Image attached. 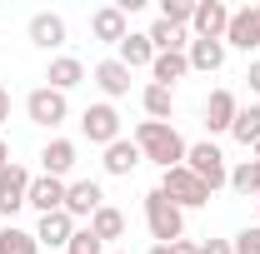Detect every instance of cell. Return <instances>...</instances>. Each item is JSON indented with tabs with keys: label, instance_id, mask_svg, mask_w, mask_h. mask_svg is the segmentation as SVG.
<instances>
[{
	"label": "cell",
	"instance_id": "cell-37",
	"mask_svg": "<svg viewBox=\"0 0 260 254\" xmlns=\"http://www.w3.org/2000/svg\"><path fill=\"white\" fill-rule=\"evenodd\" d=\"M145 254H170V244H150V249H145Z\"/></svg>",
	"mask_w": 260,
	"mask_h": 254
},
{
	"label": "cell",
	"instance_id": "cell-9",
	"mask_svg": "<svg viewBox=\"0 0 260 254\" xmlns=\"http://www.w3.org/2000/svg\"><path fill=\"white\" fill-rule=\"evenodd\" d=\"M225 25H230L225 0H195V15H190L195 40H225Z\"/></svg>",
	"mask_w": 260,
	"mask_h": 254
},
{
	"label": "cell",
	"instance_id": "cell-1",
	"mask_svg": "<svg viewBox=\"0 0 260 254\" xmlns=\"http://www.w3.org/2000/svg\"><path fill=\"white\" fill-rule=\"evenodd\" d=\"M135 150H140V159H150V164H160V170H175V164H185V140H180V130L165 125V120H140L135 125Z\"/></svg>",
	"mask_w": 260,
	"mask_h": 254
},
{
	"label": "cell",
	"instance_id": "cell-30",
	"mask_svg": "<svg viewBox=\"0 0 260 254\" xmlns=\"http://www.w3.org/2000/svg\"><path fill=\"white\" fill-rule=\"evenodd\" d=\"M65 254H105V244H100L95 234H90V224H80L75 229V239H70V249Z\"/></svg>",
	"mask_w": 260,
	"mask_h": 254
},
{
	"label": "cell",
	"instance_id": "cell-15",
	"mask_svg": "<svg viewBox=\"0 0 260 254\" xmlns=\"http://www.w3.org/2000/svg\"><path fill=\"white\" fill-rule=\"evenodd\" d=\"M115 60L125 65L130 75H135V70H150V65H155V45H150V35H145V30H130L125 40L115 45Z\"/></svg>",
	"mask_w": 260,
	"mask_h": 254
},
{
	"label": "cell",
	"instance_id": "cell-16",
	"mask_svg": "<svg viewBox=\"0 0 260 254\" xmlns=\"http://www.w3.org/2000/svg\"><path fill=\"white\" fill-rule=\"evenodd\" d=\"M235 115H240V100L230 90H210V100H205V130L210 135H230Z\"/></svg>",
	"mask_w": 260,
	"mask_h": 254
},
{
	"label": "cell",
	"instance_id": "cell-26",
	"mask_svg": "<svg viewBox=\"0 0 260 254\" xmlns=\"http://www.w3.org/2000/svg\"><path fill=\"white\" fill-rule=\"evenodd\" d=\"M150 45H155V55H165V50H175V55H185V50H190V35L185 30H175V25H165V20H155V25H150Z\"/></svg>",
	"mask_w": 260,
	"mask_h": 254
},
{
	"label": "cell",
	"instance_id": "cell-20",
	"mask_svg": "<svg viewBox=\"0 0 260 254\" xmlns=\"http://www.w3.org/2000/svg\"><path fill=\"white\" fill-rule=\"evenodd\" d=\"M45 80H50V90L70 95V90L85 80V65L75 60V55H55V60H50V70H45Z\"/></svg>",
	"mask_w": 260,
	"mask_h": 254
},
{
	"label": "cell",
	"instance_id": "cell-36",
	"mask_svg": "<svg viewBox=\"0 0 260 254\" xmlns=\"http://www.w3.org/2000/svg\"><path fill=\"white\" fill-rule=\"evenodd\" d=\"M10 164V145H5V135H0V170Z\"/></svg>",
	"mask_w": 260,
	"mask_h": 254
},
{
	"label": "cell",
	"instance_id": "cell-25",
	"mask_svg": "<svg viewBox=\"0 0 260 254\" xmlns=\"http://www.w3.org/2000/svg\"><path fill=\"white\" fill-rule=\"evenodd\" d=\"M0 254H40V239H35V229L0 224Z\"/></svg>",
	"mask_w": 260,
	"mask_h": 254
},
{
	"label": "cell",
	"instance_id": "cell-28",
	"mask_svg": "<svg viewBox=\"0 0 260 254\" xmlns=\"http://www.w3.org/2000/svg\"><path fill=\"white\" fill-rule=\"evenodd\" d=\"M230 190H235V194H245V199H250V194L260 199V175H255V159H240V164L230 170Z\"/></svg>",
	"mask_w": 260,
	"mask_h": 254
},
{
	"label": "cell",
	"instance_id": "cell-17",
	"mask_svg": "<svg viewBox=\"0 0 260 254\" xmlns=\"http://www.w3.org/2000/svg\"><path fill=\"white\" fill-rule=\"evenodd\" d=\"M75 140H45V150H40V175H55V180H65L70 170H75Z\"/></svg>",
	"mask_w": 260,
	"mask_h": 254
},
{
	"label": "cell",
	"instance_id": "cell-18",
	"mask_svg": "<svg viewBox=\"0 0 260 254\" xmlns=\"http://www.w3.org/2000/svg\"><path fill=\"white\" fill-rule=\"evenodd\" d=\"M90 80L100 85V95H105V100H120V95H130V70H125L120 60H115V55H110V60H100L95 70H90Z\"/></svg>",
	"mask_w": 260,
	"mask_h": 254
},
{
	"label": "cell",
	"instance_id": "cell-24",
	"mask_svg": "<svg viewBox=\"0 0 260 254\" xmlns=\"http://www.w3.org/2000/svg\"><path fill=\"white\" fill-rule=\"evenodd\" d=\"M230 140L245 145V150L260 145V105H240V115H235V125H230Z\"/></svg>",
	"mask_w": 260,
	"mask_h": 254
},
{
	"label": "cell",
	"instance_id": "cell-27",
	"mask_svg": "<svg viewBox=\"0 0 260 254\" xmlns=\"http://www.w3.org/2000/svg\"><path fill=\"white\" fill-rule=\"evenodd\" d=\"M140 105H145L150 120H165V125H170V115H175V95H170L165 85H145V90H140Z\"/></svg>",
	"mask_w": 260,
	"mask_h": 254
},
{
	"label": "cell",
	"instance_id": "cell-29",
	"mask_svg": "<svg viewBox=\"0 0 260 254\" xmlns=\"http://www.w3.org/2000/svg\"><path fill=\"white\" fill-rule=\"evenodd\" d=\"M190 15H195V5H190V0H160V20H165V25L185 30V25H190Z\"/></svg>",
	"mask_w": 260,
	"mask_h": 254
},
{
	"label": "cell",
	"instance_id": "cell-6",
	"mask_svg": "<svg viewBox=\"0 0 260 254\" xmlns=\"http://www.w3.org/2000/svg\"><path fill=\"white\" fill-rule=\"evenodd\" d=\"M25 115H30V125L55 130V125L70 120V100H65L60 90H50V85H35L30 95H25Z\"/></svg>",
	"mask_w": 260,
	"mask_h": 254
},
{
	"label": "cell",
	"instance_id": "cell-2",
	"mask_svg": "<svg viewBox=\"0 0 260 254\" xmlns=\"http://www.w3.org/2000/svg\"><path fill=\"white\" fill-rule=\"evenodd\" d=\"M185 170H190L210 194L230 185V164H225V155H220V145H215V140H195L190 150H185Z\"/></svg>",
	"mask_w": 260,
	"mask_h": 254
},
{
	"label": "cell",
	"instance_id": "cell-21",
	"mask_svg": "<svg viewBox=\"0 0 260 254\" xmlns=\"http://www.w3.org/2000/svg\"><path fill=\"white\" fill-rule=\"evenodd\" d=\"M100 164H105V175H115V180H125L130 170L140 164V150H135V140H125V135H120L115 145H105V159H100Z\"/></svg>",
	"mask_w": 260,
	"mask_h": 254
},
{
	"label": "cell",
	"instance_id": "cell-14",
	"mask_svg": "<svg viewBox=\"0 0 260 254\" xmlns=\"http://www.w3.org/2000/svg\"><path fill=\"white\" fill-rule=\"evenodd\" d=\"M90 35H95L100 45H120V40L130 35L125 10H120V5H100V10H90Z\"/></svg>",
	"mask_w": 260,
	"mask_h": 254
},
{
	"label": "cell",
	"instance_id": "cell-10",
	"mask_svg": "<svg viewBox=\"0 0 260 254\" xmlns=\"http://www.w3.org/2000/svg\"><path fill=\"white\" fill-rule=\"evenodd\" d=\"M25 35H30L35 50H60L70 30H65V15H55V10H35L30 25H25Z\"/></svg>",
	"mask_w": 260,
	"mask_h": 254
},
{
	"label": "cell",
	"instance_id": "cell-32",
	"mask_svg": "<svg viewBox=\"0 0 260 254\" xmlns=\"http://www.w3.org/2000/svg\"><path fill=\"white\" fill-rule=\"evenodd\" d=\"M200 254H235L230 239H200Z\"/></svg>",
	"mask_w": 260,
	"mask_h": 254
},
{
	"label": "cell",
	"instance_id": "cell-38",
	"mask_svg": "<svg viewBox=\"0 0 260 254\" xmlns=\"http://www.w3.org/2000/svg\"><path fill=\"white\" fill-rule=\"evenodd\" d=\"M105 254H125V249H105Z\"/></svg>",
	"mask_w": 260,
	"mask_h": 254
},
{
	"label": "cell",
	"instance_id": "cell-35",
	"mask_svg": "<svg viewBox=\"0 0 260 254\" xmlns=\"http://www.w3.org/2000/svg\"><path fill=\"white\" fill-rule=\"evenodd\" d=\"M5 120H10V90L0 85V125H5Z\"/></svg>",
	"mask_w": 260,
	"mask_h": 254
},
{
	"label": "cell",
	"instance_id": "cell-5",
	"mask_svg": "<svg viewBox=\"0 0 260 254\" xmlns=\"http://www.w3.org/2000/svg\"><path fill=\"white\" fill-rule=\"evenodd\" d=\"M80 135L90 140V145H115L120 140V110L110 105V100H95V105H85L80 110Z\"/></svg>",
	"mask_w": 260,
	"mask_h": 254
},
{
	"label": "cell",
	"instance_id": "cell-7",
	"mask_svg": "<svg viewBox=\"0 0 260 254\" xmlns=\"http://www.w3.org/2000/svg\"><path fill=\"white\" fill-rule=\"evenodd\" d=\"M30 170H25V164H15V159H10V164H5V170H0V215H5V220H10V215H15V209H25V194H30Z\"/></svg>",
	"mask_w": 260,
	"mask_h": 254
},
{
	"label": "cell",
	"instance_id": "cell-40",
	"mask_svg": "<svg viewBox=\"0 0 260 254\" xmlns=\"http://www.w3.org/2000/svg\"><path fill=\"white\" fill-rule=\"evenodd\" d=\"M255 159H260V145H255Z\"/></svg>",
	"mask_w": 260,
	"mask_h": 254
},
{
	"label": "cell",
	"instance_id": "cell-31",
	"mask_svg": "<svg viewBox=\"0 0 260 254\" xmlns=\"http://www.w3.org/2000/svg\"><path fill=\"white\" fill-rule=\"evenodd\" d=\"M230 249H235V254H260V224H250V229H240V234L230 239Z\"/></svg>",
	"mask_w": 260,
	"mask_h": 254
},
{
	"label": "cell",
	"instance_id": "cell-4",
	"mask_svg": "<svg viewBox=\"0 0 260 254\" xmlns=\"http://www.w3.org/2000/svg\"><path fill=\"white\" fill-rule=\"evenodd\" d=\"M155 190L175 204V209H200V204H210V190L195 180L185 164H175V170H160V185Z\"/></svg>",
	"mask_w": 260,
	"mask_h": 254
},
{
	"label": "cell",
	"instance_id": "cell-12",
	"mask_svg": "<svg viewBox=\"0 0 260 254\" xmlns=\"http://www.w3.org/2000/svg\"><path fill=\"white\" fill-rule=\"evenodd\" d=\"M75 229H80V224L70 220L65 209H55V215H40V220H35V239H40V249H70Z\"/></svg>",
	"mask_w": 260,
	"mask_h": 254
},
{
	"label": "cell",
	"instance_id": "cell-3",
	"mask_svg": "<svg viewBox=\"0 0 260 254\" xmlns=\"http://www.w3.org/2000/svg\"><path fill=\"white\" fill-rule=\"evenodd\" d=\"M145 229L155 244H175L185 239V209H175L160 190H145Z\"/></svg>",
	"mask_w": 260,
	"mask_h": 254
},
{
	"label": "cell",
	"instance_id": "cell-34",
	"mask_svg": "<svg viewBox=\"0 0 260 254\" xmlns=\"http://www.w3.org/2000/svg\"><path fill=\"white\" fill-rule=\"evenodd\" d=\"M245 80H250V90L260 95V60H250V70H245Z\"/></svg>",
	"mask_w": 260,
	"mask_h": 254
},
{
	"label": "cell",
	"instance_id": "cell-19",
	"mask_svg": "<svg viewBox=\"0 0 260 254\" xmlns=\"http://www.w3.org/2000/svg\"><path fill=\"white\" fill-rule=\"evenodd\" d=\"M185 60H190V70H200V75H215V70L225 65V40H190Z\"/></svg>",
	"mask_w": 260,
	"mask_h": 254
},
{
	"label": "cell",
	"instance_id": "cell-23",
	"mask_svg": "<svg viewBox=\"0 0 260 254\" xmlns=\"http://www.w3.org/2000/svg\"><path fill=\"white\" fill-rule=\"evenodd\" d=\"M90 234H95L100 244H115V239L125 234V215H120L115 204H100L95 215H90Z\"/></svg>",
	"mask_w": 260,
	"mask_h": 254
},
{
	"label": "cell",
	"instance_id": "cell-33",
	"mask_svg": "<svg viewBox=\"0 0 260 254\" xmlns=\"http://www.w3.org/2000/svg\"><path fill=\"white\" fill-rule=\"evenodd\" d=\"M170 254H200V244H195V239H175V244H170Z\"/></svg>",
	"mask_w": 260,
	"mask_h": 254
},
{
	"label": "cell",
	"instance_id": "cell-41",
	"mask_svg": "<svg viewBox=\"0 0 260 254\" xmlns=\"http://www.w3.org/2000/svg\"><path fill=\"white\" fill-rule=\"evenodd\" d=\"M255 209H260V199H255Z\"/></svg>",
	"mask_w": 260,
	"mask_h": 254
},
{
	"label": "cell",
	"instance_id": "cell-39",
	"mask_svg": "<svg viewBox=\"0 0 260 254\" xmlns=\"http://www.w3.org/2000/svg\"><path fill=\"white\" fill-rule=\"evenodd\" d=\"M255 175H260V159H255Z\"/></svg>",
	"mask_w": 260,
	"mask_h": 254
},
{
	"label": "cell",
	"instance_id": "cell-8",
	"mask_svg": "<svg viewBox=\"0 0 260 254\" xmlns=\"http://www.w3.org/2000/svg\"><path fill=\"white\" fill-rule=\"evenodd\" d=\"M260 45V5H245V10H230V25H225V50H255Z\"/></svg>",
	"mask_w": 260,
	"mask_h": 254
},
{
	"label": "cell",
	"instance_id": "cell-11",
	"mask_svg": "<svg viewBox=\"0 0 260 254\" xmlns=\"http://www.w3.org/2000/svg\"><path fill=\"white\" fill-rule=\"evenodd\" d=\"M100 204H105L100 180H75V185L65 190V215H70V220H85V224H90V215H95Z\"/></svg>",
	"mask_w": 260,
	"mask_h": 254
},
{
	"label": "cell",
	"instance_id": "cell-22",
	"mask_svg": "<svg viewBox=\"0 0 260 254\" xmlns=\"http://www.w3.org/2000/svg\"><path fill=\"white\" fill-rule=\"evenodd\" d=\"M190 75V60L185 55H175V50H165V55H155V65H150V85H175V80H185Z\"/></svg>",
	"mask_w": 260,
	"mask_h": 254
},
{
	"label": "cell",
	"instance_id": "cell-13",
	"mask_svg": "<svg viewBox=\"0 0 260 254\" xmlns=\"http://www.w3.org/2000/svg\"><path fill=\"white\" fill-rule=\"evenodd\" d=\"M65 180H55V175H35L30 180V194H25V204H30L35 215H55V209H65Z\"/></svg>",
	"mask_w": 260,
	"mask_h": 254
}]
</instances>
